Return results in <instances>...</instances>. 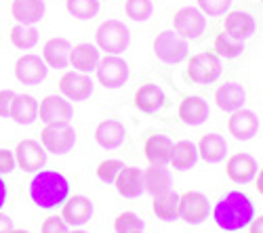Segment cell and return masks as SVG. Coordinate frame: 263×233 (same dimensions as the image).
I'll list each match as a JSON object with an SVG mask.
<instances>
[{
	"label": "cell",
	"instance_id": "6da1fadb",
	"mask_svg": "<svg viewBox=\"0 0 263 233\" xmlns=\"http://www.w3.org/2000/svg\"><path fill=\"white\" fill-rule=\"evenodd\" d=\"M255 217H257L255 204L242 192H228L213 208L215 225L223 231H230V233L247 229Z\"/></svg>",
	"mask_w": 263,
	"mask_h": 233
},
{
	"label": "cell",
	"instance_id": "7a4b0ae2",
	"mask_svg": "<svg viewBox=\"0 0 263 233\" xmlns=\"http://www.w3.org/2000/svg\"><path fill=\"white\" fill-rule=\"evenodd\" d=\"M70 198V181L57 171H38L30 181V200L45 210L63 206Z\"/></svg>",
	"mask_w": 263,
	"mask_h": 233
},
{
	"label": "cell",
	"instance_id": "3957f363",
	"mask_svg": "<svg viewBox=\"0 0 263 233\" xmlns=\"http://www.w3.org/2000/svg\"><path fill=\"white\" fill-rule=\"evenodd\" d=\"M95 47L105 55H120L130 47V32L118 19H107L95 30Z\"/></svg>",
	"mask_w": 263,
	"mask_h": 233
},
{
	"label": "cell",
	"instance_id": "277c9868",
	"mask_svg": "<svg viewBox=\"0 0 263 233\" xmlns=\"http://www.w3.org/2000/svg\"><path fill=\"white\" fill-rule=\"evenodd\" d=\"M154 55L166 66H177L187 57V42L175 30H164L154 38Z\"/></svg>",
	"mask_w": 263,
	"mask_h": 233
},
{
	"label": "cell",
	"instance_id": "5b68a950",
	"mask_svg": "<svg viewBox=\"0 0 263 233\" xmlns=\"http://www.w3.org/2000/svg\"><path fill=\"white\" fill-rule=\"evenodd\" d=\"M40 143L47 150V154L63 156L74 150L76 145V131L70 124H51L45 126L40 133Z\"/></svg>",
	"mask_w": 263,
	"mask_h": 233
},
{
	"label": "cell",
	"instance_id": "8992f818",
	"mask_svg": "<svg viewBox=\"0 0 263 233\" xmlns=\"http://www.w3.org/2000/svg\"><path fill=\"white\" fill-rule=\"evenodd\" d=\"M173 28L181 38L196 40L206 30V17L198 7H181L173 15Z\"/></svg>",
	"mask_w": 263,
	"mask_h": 233
},
{
	"label": "cell",
	"instance_id": "52a82bcc",
	"mask_svg": "<svg viewBox=\"0 0 263 233\" xmlns=\"http://www.w3.org/2000/svg\"><path fill=\"white\" fill-rule=\"evenodd\" d=\"M38 118L45 126L70 124L72 118H74L72 101H68L63 95H47L38 103Z\"/></svg>",
	"mask_w": 263,
	"mask_h": 233
},
{
	"label": "cell",
	"instance_id": "ba28073f",
	"mask_svg": "<svg viewBox=\"0 0 263 233\" xmlns=\"http://www.w3.org/2000/svg\"><path fill=\"white\" fill-rule=\"evenodd\" d=\"M221 76V61L215 53H198L187 63V78L196 84H213Z\"/></svg>",
	"mask_w": 263,
	"mask_h": 233
},
{
	"label": "cell",
	"instance_id": "9c48e42d",
	"mask_svg": "<svg viewBox=\"0 0 263 233\" xmlns=\"http://www.w3.org/2000/svg\"><path fill=\"white\" fill-rule=\"evenodd\" d=\"M95 74H97V80H99L101 87H105V89H120L122 84L128 80L130 70H128V63L122 57H118V55H105V57H101Z\"/></svg>",
	"mask_w": 263,
	"mask_h": 233
},
{
	"label": "cell",
	"instance_id": "30bf717a",
	"mask_svg": "<svg viewBox=\"0 0 263 233\" xmlns=\"http://www.w3.org/2000/svg\"><path fill=\"white\" fill-rule=\"evenodd\" d=\"M15 162L24 173H38L47 164V150L42 147L40 141L34 139H24L19 141L17 147L13 150Z\"/></svg>",
	"mask_w": 263,
	"mask_h": 233
},
{
	"label": "cell",
	"instance_id": "8fae6325",
	"mask_svg": "<svg viewBox=\"0 0 263 233\" xmlns=\"http://www.w3.org/2000/svg\"><path fill=\"white\" fill-rule=\"evenodd\" d=\"M211 204L202 192H185L179 196V219L187 225H200L209 219Z\"/></svg>",
	"mask_w": 263,
	"mask_h": 233
},
{
	"label": "cell",
	"instance_id": "7c38bea8",
	"mask_svg": "<svg viewBox=\"0 0 263 233\" xmlns=\"http://www.w3.org/2000/svg\"><path fill=\"white\" fill-rule=\"evenodd\" d=\"M47 74H49V66L40 55L28 53L15 61V78L17 82L26 84V87H36V84H40L47 78Z\"/></svg>",
	"mask_w": 263,
	"mask_h": 233
},
{
	"label": "cell",
	"instance_id": "4fadbf2b",
	"mask_svg": "<svg viewBox=\"0 0 263 233\" xmlns=\"http://www.w3.org/2000/svg\"><path fill=\"white\" fill-rule=\"evenodd\" d=\"M95 84L89 74H80L76 70L65 72L59 78V93L68 101H86L91 99Z\"/></svg>",
	"mask_w": 263,
	"mask_h": 233
},
{
	"label": "cell",
	"instance_id": "5bb4252c",
	"mask_svg": "<svg viewBox=\"0 0 263 233\" xmlns=\"http://www.w3.org/2000/svg\"><path fill=\"white\" fill-rule=\"evenodd\" d=\"M93 213H95V206L91 198H86V196H70L61 206V219L72 229L84 227L93 219Z\"/></svg>",
	"mask_w": 263,
	"mask_h": 233
},
{
	"label": "cell",
	"instance_id": "9a60e30c",
	"mask_svg": "<svg viewBox=\"0 0 263 233\" xmlns=\"http://www.w3.org/2000/svg\"><path fill=\"white\" fill-rule=\"evenodd\" d=\"M257 160L251 154H234L226 160V175L236 185H247L253 183L257 177Z\"/></svg>",
	"mask_w": 263,
	"mask_h": 233
},
{
	"label": "cell",
	"instance_id": "2e32d148",
	"mask_svg": "<svg viewBox=\"0 0 263 233\" xmlns=\"http://www.w3.org/2000/svg\"><path fill=\"white\" fill-rule=\"evenodd\" d=\"M228 133L236 141H251L259 133V118L251 110H236L228 118Z\"/></svg>",
	"mask_w": 263,
	"mask_h": 233
},
{
	"label": "cell",
	"instance_id": "e0dca14e",
	"mask_svg": "<svg viewBox=\"0 0 263 233\" xmlns=\"http://www.w3.org/2000/svg\"><path fill=\"white\" fill-rule=\"evenodd\" d=\"M114 187L118 196L135 200L141 194H145V185H143V171L137 166H122V171L118 173Z\"/></svg>",
	"mask_w": 263,
	"mask_h": 233
},
{
	"label": "cell",
	"instance_id": "ac0fdd59",
	"mask_svg": "<svg viewBox=\"0 0 263 233\" xmlns=\"http://www.w3.org/2000/svg\"><path fill=\"white\" fill-rule=\"evenodd\" d=\"M70 51L72 45L61 36H53L42 47V59L49 66V70H65L70 66Z\"/></svg>",
	"mask_w": 263,
	"mask_h": 233
},
{
	"label": "cell",
	"instance_id": "d6986e66",
	"mask_svg": "<svg viewBox=\"0 0 263 233\" xmlns=\"http://www.w3.org/2000/svg\"><path fill=\"white\" fill-rule=\"evenodd\" d=\"M177 116L179 120L185 124V126H200L209 120L211 116V108L209 103L198 97V95H190L185 97L181 103H179V110H177Z\"/></svg>",
	"mask_w": 263,
	"mask_h": 233
},
{
	"label": "cell",
	"instance_id": "ffe728a7",
	"mask_svg": "<svg viewBox=\"0 0 263 233\" xmlns=\"http://www.w3.org/2000/svg\"><path fill=\"white\" fill-rule=\"evenodd\" d=\"M215 103L219 110L228 112V114L242 110L247 103V91L242 84H238V82H226L215 91Z\"/></svg>",
	"mask_w": 263,
	"mask_h": 233
},
{
	"label": "cell",
	"instance_id": "44dd1931",
	"mask_svg": "<svg viewBox=\"0 0 263 233\" xmlns=\"http://www.w3.org/2000/svg\"><path fill=\"white\" fill-rule=\"evenodd\" d=\"M101 61V51L91 42H80L70 51V66L80 74H91Z\"/></svg>",
	"mask_w": 263,
	"mask_h": 233
},
{
	"label": "cell",
	"instance_id": "7402d4cb",
	"mask_svg": "<svg viewBox=\"0 0 263 233\" xmlns=\"http://www.w3.org/2000/svg\"><path fill=\"white\" fill-rule=\"evenodd\" d=\"M135 108L141 114H156L158 110L164 108L166 103V95L164 91L158 87V84H141V87L135 91Z\"/></svg>",
	"mask_w": 263,
	"mask_h": 233
},
{
	"label": "cell",
	"instance_id": "603a6c76",
	"mask_svg": "<svg viewBox=\"0 0 263 233\" xmlns=\"http://www.w3.org/2000/svg\"><path fill=\"white\" fill-rule=\"evenodd\" d=\"M95 141L103 150H118L126 141V129L118 120H103L95 129Z\"/></svg>",
	"mask_w": 263,
	"mask_h": 233
},
{
	"label": "cell",
	"instance_id": "cb8c5ba5",
	"mask_svg": "<svg viewBox=\"0 0 263 233\" xmlns=\"http://www.w3.org/2000/svg\"><path fill=\"white\" fill-rule=\"evenodd\" d=\"M223 32L240 42H245L255 34V19L245 11H228L223 21Z\"/></svg>",
	"mask_w": 263,
	"mask_h": 233
},
{
	"label": "cell",
	"instance_id": "d4e9b609",
	"mask_svg": "<svg viewBox=\"0 0 263 233\" xmlns=\"http://www.w3.org/2000/svg\"><path fill=\"white\" fill-rule=\"evenodd\" d=\"M196 147H198V158L204 160L206 164H219L228 156V141L217 133L204 135L198 143H196Z\"/></svg>",
	"mask_w": 263,
	"mask_h": 233
},
{
	"label": "cell",
	"instance_id": "484cf974",
	"mask_svg": "<svg viewBox=\"0 0 263 233\" xmlns=\"http://www.w3.org/2000/svg\"><path fill=\"white\" fill-rule=\"evenodd\" d=\"M11 15L21 26H36L45 17V0H13Z\"/></svg>",
	"mask_w": 263,
	"mask_h": 233
},
{
	"label": "cell",
	"instance_id": "4316f807",
	"mask_svg": "<svg viewBox=\"0 0 263 233\" xmlns=\"http://www.w3.org/2000/svg\"><path fill=\"white\" fill-rule=\"evenodd\" d=\"M171 150L173 141L166 135H152L143 145L145 160L149 162V166H166L171 160Z\"/></svg>",
	"mask_w": 263,
	"mask_h": 233
},
{
	"label": "cell",
	"instance_id": "83f0119b",
	"mask_svg": "<svg viewBox=\"0 0 263 233\" xmlns=\"http://www.w3.org/2000/svg\"><path fill=\"white\" fill-rule=\"evenodd\" d=\"M196 162H198V147H196V143H192L187 139L173 143L168 164L175 168V171H181V173L190 171V168L196 166Z\"/></svg>",
	"mask_w": 263,
	"mask_h": 233
},
{
	"label": "cell",
	"instance_id": "f1b7e54d",
	"mask_svg": "<svg viewBox=\"0 0 263 233\" xmlns=\"http://www.w3.org/2000/svg\"><path fill=\"white\" fill-rule=\"evenodd\" d=\"M11 120L15 124L28 126L38 120V101L32 95H15L13 108H11Z\"/></svg>",
	"mask_w": 263,
	"mask_h": 233
},
{
	"label": "cell",
	"instance_id": "f546056e",
	"mask_svg": "<svg viewBox=\"0 0 263 233\" xmlns=\"http://www.w3.org/2000/svg\"><path fill=\"white\" fill-rule=\"evenodd\" d=\"M143 185L145 192L152 196H160L173 189V179L166 166H149L147 171H143Z\"/></svg>",
	"mask_w": 263,
	"mask_h": 233
},
{
	"label": "cell",
	"instance_id": "4dcf8cb0",
	"mask_svg": "<svg viewBox=\"0 0 263 233\" xmlns=\"http://www.w3.org/2000/svg\"><path fill=\"white\" fill-rule=\"evenodd\" d=\"M152 210H154L156 219L164 221V223H173L179 219V194H175L173 189L166 194L154 196L152 200Z\"/></svg>",
	"mask_w": 263,
	"mask_h": 233
},
{
	"label": "cell",
	"instance_id": "1f68e13d",
	"mask_svg": "<svg viewBox=\"0 0 263 233\" xmlns=\"http://www.w3.org/2000/svg\"><path fill=\"white\" fill-rule=\"evenodd\" d=\"M9 38H11V45H13L15 49L30 51V49H34V47L38 45L40 34H38V30H36L34 26H21V24H17V26L11 30Z\"/></svg>",
	"mask_w": 263,
	"mask_h": 233
},
{
	"label": "cell",
	"instance_id": "d6a6232c",
	"mask_svg": "<svg viewBox=\"0 0 263 233\" xmlns=\"http://www.w3.org/2000/svg\"><path fill=\"white\" fill-rule=\"evenodd\" d=\"M213 47H215V55L223 57V59H236V57H240L245 53V42H240V40L228 36L226 32L215 36Z\"/></svg>",
	"mask_w": 263,
	"mask_h": 233
},
{
	"label": "cell",
	"instance_id": "836d02e7",
	"mask_svg": "<svg viewBox=\"0 0 263 233\" xmlns=\"http://www.w3.org/2000/svg\"><path fill=\"white\" fill-rule=\"evenodd\" d=\"M65 9H68L72 17L86 21V19L97 17L101 9V0H65Z\"/></svg>",
	"mask_w": 263,
	"mask_h": 233
},
{
	"label": "cell",
	"instance_id": "e575fe53",
	"mask_svg": "<svg viewBox=\"0 0 263 233\" xmlns=\"http://www.w3.org/2000/svg\"><path fill=\"white\" fill-rule=\"evenodd\" d=\"M154 13V3L152 0H124V15L128 19L143 24Z\"/></svg>",
	"mask_w": 263,
	"mask_h": 233
},
{
	"label": "cell",
	"instance_id": "d590c367",
	"mask_svg": "<svg viewBox=\"0 0 263 233\" xmlns=\"http://www.w3.org/2000/svg\"><path fill=\"white\" fill-rule=\"evenodd\" d=\"M145 223L135 213H120L114 219V231L116 233H143Z\"/></svg>",
	"mask_w": 263,
	"mask_h": 233
},
{
	"label": "cell",
	"instance_id": "8d00e7d4",
	"mask_svg": "<svg viewBox=\"0 0 263 233\" xmlns=\"http://www.w3.org/2000/svg\"><path fill=\"white\" fill-rule=\"evenodd\" d=\"M122 162L120 160H103V162H99L97 164V168H95V175H97V179L101 181V183H105V185H112L114 181H116V177H118V173L122 171Z\"/></svg>",
	"mask_w": 263,
	"mask_h": 233
},
{
	"label": "cell",
	"instance_id": "74e56055",
	"mask_svg": "<svg viewBox=\"0 0 263 233\" xmlns=\"http://www.w3.org/2000/svg\"><path fill=\"white\" fill-rule=\"evenodd\" d=\"M198 9L204 13V17H221L230 11L234 0H196Z\"/></svg>",
	"mask_w": 263,
	"mask_h": 233
},
{
	"label": "cell",
	"instance_id": "f35d334b",
	"mask_svg": "<svg viewBox=\"0 0 263 233\" xmlns=\"http://www.w3.org/2000/svg\"><path fill=\"white\" fill-rule=\"evenodd\" d=\"M68 231H70V227L65 225L61 215H51L40 225V233H68Z\"/></svg>",
	"mask_w": 263,
	"mask_h": 233
},
{
	"label": "cell",
	"instance_id": "ab89813d",
	"mask_svg": "<svg viewBox=\"0 0 263 233\" xmlns=\"http://www.w3.org/2000/svg\"><path fill=\"white\" fill-rule=\"evenodd\" d=\"M15 91L11 89H3L0 91V118H11V108H13V99H15Z\"/></svg>",
	"mask_w": 263,
	"mask_h": 233
},
{
	"label": "cell",
	"instance_id": "60d3db41",
	"mask_svg": "<svg viewBox=\"0 0 263 233\" xmlns=\"http://www.w3.org/2000/svg\"><path fill=\"white\" fill-rule=\"evenodd\" d=\"M15 168H17L15 154H13L11 150H0V177L13 173Z\"/></svg>",
	"mask_w": 263,
	"mask_h": 233
},
{
	"label": "cell",
	"instance_id": "b9f144b4",
	"mask_svg": "<svg viewBox=\"0 0 263 233\" xmlns=\"http://www.w3.org/2000/svg\"><path fill=\"white\" fill-rule=\"evenodd\" d=\"M7 198H9V187H7L5 179L0 177V213H3V208L7 204Z\"/></svg>",
	"mask_w": 263,
	"mask_h": 233
},
{
	"label": "cell",
	"instance_id": "7bdbcfd3",
	"mask_svg": "<svg viewBox=\"0 0 263 233\" xmlns=\"http://www.w3.org/2000/svg\"><path fill=\"white\" fill-rule=\"evenodd\" d=\"M11 229H13V219L9 215L0 213V233H9Z\"/></svg>",
	"mask_w": 263,
	"mask_h": 233
},
{
	"label": "cell",
	"instance_id": "ee69618b",
	"mask_svg": "<svg viewBox=\"0 0 263 233\" xmlns=\"http://www.w3.org/2000/svg\"><path fill=\"white\" fill-rule=\"evenodd\" d=\"M249 233H263V215L261 217H255L249 225Z\"/></svg>",
	"mask_w": 263,
	"mask_h": 233
},
{
	"label": "cell",
	"instance_id": "f6af8a7d",
	"mask_svg": "<svg viewBox=\"0 0 263 233\" xmlns=\"http://www.w3.org/2000/svg\"><path fill=\"white\" fill-rule=\"evenodd\" d=\"M255 187H257V192L263 196V168H261V171H257V177H255Z\"/></svg>",
	"mask_w": 263,
	"mask_h": 233
},
{
	"label": "cell",
	"instance_id": "bcb514c9",
	"mask_svg": "<svg viewBox=\"0 0 263 233\" xmlns=\"http://www.w3.org/2000/svg\"><path fill=\"white\" fill-rule=\"evenodd\" d=\"M9 233H30V231H28V229H15V227H13Z\"/></svg>",
	"mask_w": 263,
	"mask_h": 233
},
{
	"label": "cell",
	"instance_id": "7dc6e473",
	"mask_svg": "<svg viewBox=\"0 0 263 233\" xmlns=\"http://www.w3.org/2000/svg\"><path fill=\"white\" fill-rule=\"evenodd\" d=\"M68 233H89V231H84V229H80V227H78V229H70Z\"/></svg>",
	"mask_w": 263,
	"mask_h": 233
},
{
	"label": "cell",
	"instance_id": "c3c4849f",
	"mask_svg": "<svg viewBox=\"0 0 263 233\" xmlns=\"http://www.w3.org/2000/svg\"><path fill=\"white\" fill-rule=\"evenodd\" d=\"M143 233H145V231H143Z\"/></svg>",
	"mask_w": 263,
	"mask_h": 233
}]
</instances>
